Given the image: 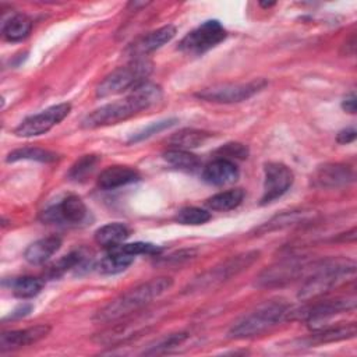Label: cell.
Returning a JSON list of instances; mask_svg holds the SVG:
<instances>
[{
    "label": "cell",
    "instance_id": "7402d4cb",
    "mask_svg": "<svg viewBox=\"0 0 357 357\" xmlns=\"http://www.w3.org/2000/svg\"><path fill=\"white\" fill-rule=\"evenodd\" d=\"M134 255L123 251L119 245L109 250V252L100 259L98 268L99 272L105 275H114L126 271L132 262H134Z\"/></svg>",
    "mask_w": 357,
    "mask_h": 357
},
{
    "label": "cell",
    "instance_id": "ffe728a7",
    "mask_svg": "<svg viewBox=\"0 0 357 357\" xmlns=\"http://www.w3.org/2000/svg\"><path fill=\"white\" fill-rule=\"evenodd\" d=\"M357 333V325L356 322H347L340 324L336 326H326V328H318L314 333L305 342L311 344H322V343H332L339 340H346L354 337Z\"/></svg>",
    "mask_w": 357,
    "mask_h": 357
},
{
    "label": "cell",
    "instance_id": "484cf974",
    "mask_svg": "<svg viewBox=\"0 0 357 357\" xmlns=\"http://www.w3.org/2000/svg\"><path fill=\"white\" fill-rule=\"evenodd\" d=\"M244 199V191L241 188H233L227 191L218 192L206 199L205 205L212 211H230L237 208Z\"/></svg>",
    "mask_w": 357,
    "mask_h": 357
},
{
    "label": "cell",
    "instance_id": "8992f818",
    "mask_svg": "<svg viewBox=\"0 0 357 357\" xmlns=\"http://www.w3.org/2000/svg\"><path fill=\"white\" fill-rule=\"evenodd\" d=\"M259 252L258 251H247L238 255H234L219 265L208 269L198 278H195L188 287L185 289L187 293H199L205 290L215 289L220 286L222 283L227 282L233 276H237L243 271H245L250 265H252L258 259Z\"/></svg>",
    "mask_w": 357,
    "mask_h": 357
},
{
    "label": "cell",
    "instance_id": "d6986e66",
    "mask_svg": "<svg viewBox=\"0 0 357 357\" xmlns=\"http://www.w3.org/2000/svg\"><path fill=\"white\" fill-rule=\"evenodd\" d=\"M61 245L59 236H47L29 244L24 251V258L31 265L45 264Z\"/></svg>",
    "mask_w": 357,
    "mask_h": 357
},
{
    "label": "cell",
    "instance_id": "d4e9b609",
    "mask_svg": "<svg viewBox=\"0 0 357 357\" xmlns=\"http://www.w3.org/2000/svg\"><path fill=\"white\" fill-rule=\"evenodd\" d=\"M163 159L173 167L188 173L197 172L201 166V160L198 159V156L184 149H167L166 152H163Z\"/></svg>",
    "mask_w": 357,
    "mask_h": 357
},
{
    "label": "cell",
    "instance_id": "ab89813d",
    "mask_svg": "<svg viewBox=\"0 0 357 357\" xmlns=\"http://www.w3.org/2000/svg\"><path fill=\"white\" fill-rule=\"evenodd\" d=\"M148 3H137V1H131L128 6L130 7H134V8H137V7H145Z\"/></svg>",
    "mask_w": 357,
    "mask_h": 357
},
{
    "label": "cell",
    "instance_id": "8fae6325",
    "mask_svg": "<svg viewBox=\"0 0 357 357\" xmlns=\"http://www.w3.org/2000/svg\"><path fill=\"white\" fill-rule=\"evenodd\" d=\"M88 216V209L84 201L74 194H68L59 202L49 205L40 212V220L53 225H67L77 226L85 222Z\"/></svg>",
    "mask_w": 357,
    "mask_h": 357
},
{
    "label": "cell",
    "instance_id": "2e32d148",
    "mask_svg": "<svg viewBox=\"0 0 357 357\" xmlns=\"http://www.w3.org/2000/svg\"><path fill=\"white\" fill-rule=\"evenodd\" d=\"M50 332V326L45 324H39L35 326H29L25 329L7 331L0 335V350L4 353L7 350H15L24 346L33 344L40 339L46 337Z\"/></svg>",
    "mask_w": 357,
    "mask_h": 357
},
{
    "label": "cell",
    "instance_id": "ba28073f",
    "mask_svg": "<svg viewBox=\"0 0 357 357\" xmlns=\"http://www.w3.org/2000/svg\"><path fill=\"white\" fill-rule=\"evenodd\" d=\"M266 86V81L262 78L252 79L248 82H237V84H220L213 85L211 88H205L195 93L197 98L215 102V103H238L250 99L259 91Z\"/></svg>",
    "mask_w": 357,
    "mask_h": 357
},
{
    "label": "cell",
    "instance_id": "8d00e7d4",
    "mask_svg": "<svg viewBox=\"0 0 357 357\" xmlns=\"http://www.w3.org/2000/svg\"><path fill=\"white\" fill-rule=\"evenodd\" d=\"M354 139H356V130H354V127H347V128L339 131V134L336 137V141L339 144H350Z\"/></svg>",
    "mask_w": 357,
    "mask_h": 357
},
{
    "label": "cell",
    "instance_id": "4dcf8cb0",
    "mask_svg": "<svg viewBox=\"0 0 357 357\" xmlns=\"http://www.w3.org/2000/svg\"><path fill=\"white\" fill-rule=\"evenodd\" d=\"M176 222L187 226H198L204 225L211 219V213L206 209L197 206H185L181 208L176 215Z\"/></svg>",
    "mask_w": 357,
    "mask_h": 357
},
{
    "label": "cell",
    "instance_id": "603a6c76",
    "mask_svg": "<svg viewBox=\"0 0 357 357\" xmlns=\"http://www.w3.org/2000/svg\"><path fill=\"white\" fill-rule=\"evenodd\" d=\"M212 137L211 132L202 131V130H195V128H183L177 132H174L169 138V144L176 148V149H192L197 146H201L205 144L209 138Z\"/></svg>",
    "mask_w": 357,
    "mask_h": 357
},
{
    "label": "cell",
    "instance_id": "d590c367",
    "mask_svg": "<svg viewBox=\"0 0 357 357\" xmlns=\"http://www.w3.org/2000/svg\"><path fill=\"white\" fill-rule=\"evenodd\" d=\"M123 251L137 257V255H158L160 252V247L152 244V243H142V241H137V243H130V244H120L119 245Z\"/></svg>",
    "mask_w": 357,
    "mask_h": 357
},
{
    "label": "cell",
    "instance_id": "7c38bea8",
    "mask_svg": "<svg viewBox=\"0 0 357 357\" xmlns=\"http://www.w3.org/2000/svg\"><path fill=\"white\" fill-rule=\"evenodd\" d=\"M71 110L70 103L54 105L38 114L29 116L22 120L18 127L14 130V134L18 137H36L47 132L50 128L57 126L64 120Z\"/></svg>",
    "mask_w": 357,
    "mask_h": 357
},
{
    "label": "cell",
    "instance_id": "5b68a950",
    "mask_svg": "<svg viewBox=\"0 0 357 357\" xmlns=\"http://www.w3.org/2000/svg\"><path fill=\"white\" fill-rule=\"evenodd\" d=\"M152 73V63L148 59H134L126 66H121L106 75L96 86V96L106 98L121 93L127 89H134L146 82Z\"/></svg>",
    "mask_w": 357,
    "mask_h": 357
},
{
    "label": "cell",
    "instance_id": "277c9868",
    "mask_svg": "<svg viewBox=\"0 0 357 357\" xmlns=\"http://www.w3.org/2000/svg\"><path fill=\"white\" fill-rule=\"evenodd\" d=\"M290 305L280 300H271L259 304L257 308L241 317L230 328L227 336L230 339H248L265 333L286 319Z\"/></svg>",
    "mask_w": 357,
    "mask_h": 357
},
{
    "label": "cell",
    "instance_id": "f546056e",
    "mask_svg": "<svg viewBox=\"0 0 357 357\" xmlns=\"http://www.w3.org/2000/svg\"><path fill=\"white\" fill-rule=\"evenodd\" d=\"M99 158L96 155H84L81 156L70 169L68 177L74 181H84L88 176L92 174Z\"/></svg>",
    "mask_w": 357,
    "mask_h": 357
},
{
    "label": "cell",
    "instance_id": "30bf717a",
    "mask_svg": "<svg viewBox=\"0 0 357 357\" xmlns=\"http://www.w3.org/2000/svg\"><path fill=\"white\" fill-rule=\"evenodd\" d=\"M226 36V29L218 20H208L188 32L178 43V49L188 54H202L225 40Z\"/></svg>",
    "mask_w": 357,
    "mask_h": 357
},
{
    "label": "cell",
    "instance_id": "836d02e7",
    "mask_svg": "<svg viewBox=\"0 0 357 357\" xmlns=\"http://www.w3.org/2000/svg\"><path fill=\"white\" fill-rule=\"evenodd\" d=\"M174 123H177V119H167V120L155 121V123L149 124L148 127L142 128L141 131H138L137 134H134V135L128 139V142H139V141H142V139H145V138H149V137L153 135V134H158V132H160V131H163V130L172 127Z\"/></svg>",
    "mask_w": 357,
    "mask_h": 357
},
{
    "label": "cell",
    "instance_id": "ac0fdd59",
    "mask_svg": "<svg viewBox=\"0 0 357 357\" xmlns=\"http://www.w3.org/2000/svg\"><path fill=\"white\" fill-rule=\"evenodd\" d=\"M141 180V174L137 169L130 166H110L105 169L98 177V185L102 190H114L127 184H132Z\"/></svg>",
    "mask_w": 357,
    "mask_h": 357
},
{
    "label": "cell",
    "instance_id": "74e56055",
    "mask_svg": "<svg viewBox=\"0 0 357 357\" xmlns=\"http://www.w3.org/2000/svg\"><path fill=\"white\" fill-rule=\"evenodd\" d=\"M342 107H343V110H346L347 113H351V114L356 113V95H354V92L349 93V95L343 99Z\"/></svg>",
    "mask_w": 357,
    "mask_h": 357
},
{
    "label": "cell",
    "instance_id": "9c48e42d",
    "mask_svg": "<svg viewBox=\"0 0 357 357\" xmlns=\"http://www.w3.org/2000/svg\"><path fill=\"white\" fill-rule=\"evenodd\" d=\"M308 262L304 257H289L265 268L257 278L258 287H280L303 276L308 271Z\"/></svg>",
    "mask_w": 357,
    "mask_h": 357
},
{
    "label": "cell",
    "instance_id": "e0dca14e",
    "mask_svg": "<svg viewBox=\"0 0 357 357\" xmlns=\"http://www.w3.org/2000/svg\"><path fill=\"white\" fill-rule=\"evenodd\" d=\"M202 178L211 185H226L238 178V169L234 162L216 158L204 167Z\"/></svg>",
    "mask_w": 357,
    "mask_h": 357
},
{
    "label": "cell",
    "instance_id": "f35d334b",
    "mask_svg": "<svg viewBox=\"0 0 357 357\" xmlns=\"http://www.w3.org/2000/svg\"><path fill=\"white\" fill-rule=\"evenodd\" d=\"M32 310V305H29V304H25V305H22V307H20V308H17L15 311H13L6 319H15V318H21V317H25L26 314H29V311Z\"/></svg>",
    "mask_w": 357,
    "mask_h": 357
},
{
    "label": "cell",
    "instance_id": "52a82bcc",
    "mask_svg": "<svg viewBox=\"0 0 357 357\" xmlns=\"http://www.w3.org/2000/svg\"><path fill=\"white\" fill-rule=\"evenodd\" d=\"M354 307H356V296L350 294V296H344V297H335V298L314 301V303L307 304L303 308H297V310L290 308L287 318L304 319L310 325H312V324L326 321L337 314L354 310Z\"/></svg>",
    "mask_w": 357,
    "mask_h": 357
},
{
    "label": "cell",
    "instance_id": "e575fe53",
    "mask_svg": "<svg viewBox=\"0 0 357 357\" xmlns=\"http://www.w3.org/2000/svg\"><path fill=\"white\" fill-rule=\"evenodd\" d=\"M247 155H248V148L240 142H229L216 151L218 158H223L231 162L233 159H244L247 158Z\"/></svg>",
    "mask_w": 357,
    "mask_h": 357
},
{
    "label": "cell",
    "instance_id": "7a4b0ae2",
    "mask_svg": "<svg viewBox=\"0 0 357 357\" xmlns=\"http://www.w3.org/2000/svg\"><path fill=\"white\" fill-rule=\"evenodd\" d=\"M172 286H173V280L166 276L155 278L144 283H139L132 289L121 293L120 296L113 298L110 303H107L103 308H100L95 314L93 319L99 324H106V322H114L121 318H126L137 312L138 310L144 308L149 303H152V300L160 297Z\"/></svg>",
    "mask_w": 357,
    "mask_h": 357
},
{
    "label": "cell",
    "instance_id": "cb8c5ba5",
    "mask_svg": "<svg viewBox=\"0 0 357 357\" xmlns=\"http://www.w3.org/2000/svg\"><path fill=\"white\" fill-rule=\"evenodd\" d=\"M32 29V20L25 14H14L3 24V36L10 42L22 40Z\"/></svg>",
    "mask_w": 357,
    "mask_h": 357
},
{
    "label": "cell",
    "instance_id": "6da1fadb",
    "mask_svg": "<svg viewBox=\"0 0 357 357\" xmlns=\"http://www.w3.org/2000/svg\"><path fill=\"white\" fill-rule=\"evenodd\" d=\"M160 99V86L152 82H144L137 88L131 89V92L126 98L114 100L112 103H106L86 114L81 121V127L92 130L117 124L141 113L142 110L149 109Z\"/></svg>",
    "mask_w": 357,
    "mask_h": 357
},
{
    "label": "cell",
    "instance_id": "5bb4252c",
    "mask_svg": "<svg viewBox=\"0 0 357 357\" xmlns=\"http://www.w3.org/2000/svg\"><path fill=\"white\" fill-rule=\"evenodd\" d=\"M354 181V172L344 163H326L319 166L311 177L317 188H339Z\"/></svg>",
    "mask_w": 357,
    "mask_h": 357
},
{
    "label": "cell",
    "instance_id": "4fadbf2b",
    "mask_svg": "<svg viewBox=\"0 0 357 357\" xmlns=\"http://www.w3.org/2000/svg\"><path fill=\"white\" fill-rule=\"evenodd\" d=\"M265 180H264V192L261 197V205L273 202L286 194L294 180L293 172L283 163L269 162L264 167Z\"/></svg>",
    "mask_w": 357,
    "mask_h": 357
},
{
    "label": "cell",
    "instance_id": "9a60e30c",
    "mask_svg": "<svg viewBox=\"0 0 357 357\" xmlns=\"http://www.w3.org/2000/svg\"><path fill=\"white\" fill-rule=\"evenodd\" d=\"M174 35H176V26L173 25L160 26L138 38L135 42H132L127 49V54L131 57V60L144 59L146 54L155 52L156 49L162 47L165 43L170 42L174 38Z\"/></svg>",
    "mask_w": 357,
    "mask_h": 357
},
{
    "label": "cell",
    "instance_id": "3957f363",
    "mask_svg": "<svg viewBox=\"0 0 357 357\" xmlns=\"http://www.w3.org/2000/svg\"><path fill=\"white\" fill-rule=\"evenodd\" d=\"M307 272L305 282L298 291L301 300L317 298L344 283L349 278H354L356 262L349 258H328L312 264Z\"/></svg>",
    "mask_w": 357,
    "mask_h": 357
},
{
    "label": "cell",
    "instance_id": "4316f807",
    "mask_svg": "<svg viewBox=\"0 0 357 357\" xmlns=\"http://www.w3.org/2000/svg\"><path fill=\"white\" fill-rule=\"evenodd\" d=\"M308 212L305 211H290V212H283L280 215L273 216L271 220H268L266 223L261 225L257 229V233H269L273 230H280L284 227H289L291 225L300 223L307 218Z\"/></svg>",
    "mask_w": 357,
    "mask_h": 357
},
{
    "label": "cell",
    "instance_id": "f1b7e54d",
    "mask_svg": "<svg viewBox=\"0 0 357 357\" xmlns=\"http://www.w3.org/2000/svg\"><path fill=\"white\" fill-rule=\"evenodd\" d=\"M57 159V155L54 152H50L47 149L42 148H33V146H25L18 148L13 152H10L6 158L7 162H17V160H36V162H54Z\"/></svg>",
    "mask_w": 357,
    "mask_h": 357
},
{
    "label": "cell",
    "instance_id": "44dd1931",
    "mask_svg": "<svg viewBox=\"0 0 357 357\" xmlns=\"http://www.w3.org/2000/svg\"><path fill=\"white\" fill-rule=\"evenodd\" d=\"M130 236V230L126 225L119 223V222H113V223H107L102 227H99L95 231V241L107 250H112L120 244H123V241Z\"/></svg>",
    "mask_w": 357,
    "mask_h": 357
},
{
    "label": "cell",
    "instance_id": "60d3db41",
    "mask_svg": "<svg viewBox=\"0 0 357 357\" xmlns=\"http://www.w3.org/2000/svg\"><path fill=\"white\" fill-rule=\"evenodd\" d=\"M259 6H261V7H265V8H269V7L275 6V3H259Z\"/></svg>",
    "mask_w": 357,
    "mask_h": 357
},
{
    "label": "cell",
    "instance_id": "83f0119b",
    "mask_svg": "<svg viewBox=\"0 0 357 357\" xmlns=\"http://www.w3.org/2000/svg\"><path fill=\"white\" fill-rule=\"evenodd\" d=\"M42 287L43 280L35 276L15 278L10 283V289L18 298H32L40 293Z\"/></svg>",
    "mask_w": 357,
    "mask_h": 357
},
{
    "label": "cell",
    "instance_id": "1f68e13d",
    "mask_svg": "<svg viewBox=\"0 0 357 357\" xmlns=\"http://www.w3.org/2000/svg\"><path fill=\"white\" fill-rule=\"evenodd\" d=\"M82 261V254L79 251H73L63 258H60L57 262H54L46 272V276L50 279H56L61 275H64L67 271L75 268Z\"/></svg>",
    "mask_w": 357,
    "mask_h": 357
},
{
    "label": "cell",
    "instance_id": "d6a6232c",
    "mask_svg": "<svg viewBox=\"0 0 357 357\" xmlns=\"http://www.w3.org/2000/svg\"><path fill=\"white\" fill-rule=\"evenodd\" d=\"M187 337H188V333H185V332H178V333L169 335V336L160 339L159 342H156L155 344H152L148 350L144 351V354H162V353L170 351L176 346H180L181 343H184V340Z\"/></svg>",
    "mask_w": 357,
    "mask_h": 357
}]
</instances>
